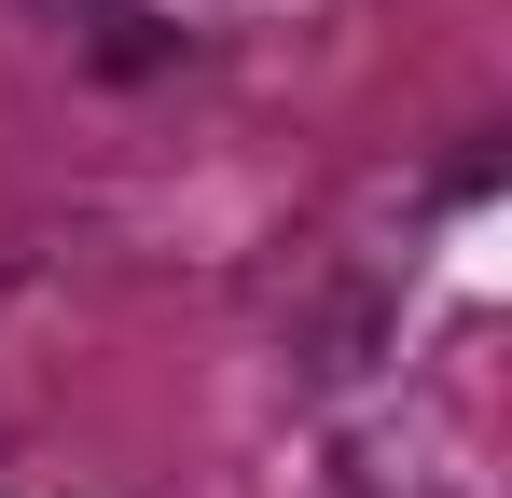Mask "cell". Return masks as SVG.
I'll list each match as a JSON object with an SVG mask.
<instances>
[]
</instances>
